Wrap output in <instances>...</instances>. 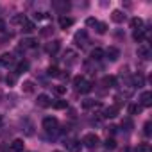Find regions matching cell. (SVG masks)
<instances>
[{
  "label": "cell",
  "instance_id": "obj_1",
  "mask_svg": "<svg viewBox=\"0 0 152 152\" xmlns=\"http://www.w3.org/2000/svg\"><path fill=\"white\" fill-rule=\"evenodd\" d=\"M73 86H75V90H77L79 93H90L91 91V83L90 81H86L84 77H75L73 79Z\"/></svg>",
  "mask_w": 152,
  "mask_h": 152
},
{
  "label": "cell",
  "instance_id": "obj_2",
  "mask_svg": "<svg viewBox=\"0 0 152 152\" xmlns=\"http://www.w3.org/2000/svg\"><path fill=\"white\" fill-rule=\"evenodd\" d=\"M99 143H100V138H99L95 132H88V134H84V138H83V145H86L88 148H95Z\"/></svg>",
  "mask_w": 152,
  "mask_h": 152
},
{
  "label": "cell",
  "instance_id": "obj_3",
  "mask_svg": "<svg viewBox=\"0 0 152 152\" xmlns=\"http://www.w3.org/2000/svg\"><path fill=\"white\" fill-rule=\"evenodd\" d=\"M57 127H59L57 118H54V116H47V118L43 120V129H45L47 132H56Z\"/></svg>",
  "mask_w": 152,
  "mask_h": 152
},
{
  "label": "cell",
  "instance_id": "obj_4",
  "mask_svg": "<svg viewBox=\"0 0 152 152\" xmlns=\"http://www.w3.org/2000/svg\"><path fill=\"white\" fill-rule=\"evenodd\" d=\"M63 61H64L68 66L75 64V63H77V52L72 50V48H66V50L63 52Z\"/></svg>",
  "mask_w": 152,
  "mask_h": 152
},
{
  "label": "cell",
  "instance_id": "obj_5",
  "mask_svg": "<svg viewBox=\"0 0 152 152\" xmlns=\"http://www.w3.org/2000/svg\"><path fill=\"white\" fill-rule=\"evenodd\" d=\"M138 57H141V59H150L152 57V50H150L148 43H140L138 45Z\"/></svg>",
  "mask_w": 152,
  "mask_h": 152
},
{
  "label": "cell",
  "instance_id": "obj_6",
  "mask_svg": "<svg viewBox=\"0 0 152 152\" xmlns=\"http://www.w3.org/2000/svg\"><path fill=\"white\" fill-rule=\"evenodd\" d=\"M73 41H75V45H77V47H84V45L88 43V32H86V31H79V32H75Z\"/></svg>",
  "mask_w": 152,
  "mask_h": 152
},
{
  "label": "cell",
  "instance_id": "obj_7",
  "mask_svg": "<svg viewBox=\"0 0 152 152\" xmlns=\"http://www.w3.org/2000/svg\"><path fill=\"white\" fill-rule=\"evenodd\" d=\"M64 145H66L68 152H81V148H83V143L79 140H66Z\"/></svg>",
  "mask_w": 152,
  "mask_h": 152
},
{
  "label": "cell",
  "instance_id": "obj_8",
  "mask_svg": "<svg viewBox=\"0 0 152 152\" xmlns=\"http://www.w3.org/2000/svg\"><path fill=\"white\" fill-rule=\"evenodd\" d=\"M36 104H38L39 107H50V106H52V99H50L48 95L41 93V95H38V99H36Z\"/></svg>",
  "mask_w": 152,
  "mask_h": 152
},
{
  "label": "cell",
  "instance_id": "obj_9",
  "mask_svg": "<svg viewBox=\"0 0 152 152\" xmlns=\"http://www.w3.org/2000/svg\"><path fill=\"white\" fill-rule=\"evenodd\" d=\"M140 106H141V107L152 106V93H150V91H143V93H141V97H140Z\"/></svg>",
  "mask_w": 152,
  "mask_h": 152
},
{
  "label": "cell",
  "instance_id": "obj_10",
  "mask_svg": "<svg viewBox=\"0 0 152 152\" xmlns=\"http://www.w3.org/2000/svg\"><path fill=\"white\" fill-rule=\"evenodd\" d=\"M23 148H25L23 140L16 138V140H13V141H11V150H13V152H23Z\"/></svg>",
  "mask_w": 152,
  "mask_h": 152
},
{
  "label": "cell",
  "instance_id": "obj_11",
  "mask_svg": "<svg viewBox=\"0 0 152 152\" xmlns=\"http://www.w3.org/2000/svg\"><path fill=\"white\" fill-rule=\"evenodd\" d=\"M59 47H61V41H59V39H54V41H50V43H47V47H45V50H47L48 54H56V52L59 50Z\"/></svg>",
  "mask_w": 152,
  "mask_h": 152
},
{
  "label": "cell",
  "instance_id": "obj_12",
  "mask_svg": "<svg viewBox=\"0 0 152 152\" xmlns=\"http://www.w3.org/2000/svg\"><path fill=\"white\" fill-rule=\"evenodd\" d=\"M106 56H107L109 61H116V59L120 57V50H118L116 47H109V48L106 50Z\"/></svg>",
  "mask_w": 152,
  "mask_h": 152
},
{
  "label": "cell",
  "instance_id": "obj_13",
  "mask_svg": "<svg viewBox=\"0 0 152 152\" xmlns=\"http://www.w3.org/2000/svg\"><path fill=\"white\" fill-rule=\"evenodd\" d=\"M116 115H118V106H109L102 111V116H106V118H115Z\"/></svg>",
  "mask_w": 152,
  "mask_h": 152
},
{
  "label": "cell",
  "instance_id": "obj_14",
  "mask_svg": "<svg viewBox=\"0 0 152 152\" xmlns=\"http://www.w3.org/2000/svg\"><path fill=\"white\" fill-rule=\"evenodd\" d=\"M102 86L104 88H115L116 86V77L115 75H106V77L102 79Z\"/></svg>",
  "mask_w": 152,
  "mask_h": 152
},
{
  "label": "cell",
  "instance_id": "obj_15",
  "mask_svg": "<svg viewBox=\"0 0 152 152\" xmlns=\"http://www.w3.org/2000/svg\"><path fill=\"white\" fill-rule=\"evenodd\" d=\"M52 7L56 11H59V13H66L70 9V4L68 2H57V0H56V2H52Z\"/></svg>",
  "mask_w": 152,
  "mask_h": 152
},
{
  "label": "cell",
  "instance_id": "obj_16",
  "mask_svg": "<svg viewBox=\"0 0 152 152\" xmlns=\"http://www.w3.org/2000/svg\"><path fill=\"white\" fill-rule=\"evenodd\" d=\"M111 20H113L115 23H122V22L125 20V13H124V11H120V9H116V11H113V13H111Z\"/></svg>",
  "mask_w": 152,
  "mask_h": 152
},
{
  "label": "cell",
  "instance_id": "obj_17",
  "mask_svg": "<svg viewBox=\"0 0 152 152\" xmlns=\"http://www.w3.org/2000/svg\"><path fill=\"white\" fill-rule=\"evenodd\" d=\"M72 25H73V18L64 16V15L59 18V27H61V29H68V27H72Z\"/></svg>",
  "mask_w": 152,
  "mask_h": 152
},
{
  "label": "cell",
  "instance_id": "obj_18",
  "mask_svg": "<svg viewBox=\"0 0 152 152\" xmlns=\"http://www.w3.org/2000/svg\"><path fill=\"white\" fill-rule=\"evenodd\" d=\"M0 64H4V66L15 64V56H13V54H4L2 57H0Z\"/></svg>",
  "mask_w": 152,
  "mask_h": 152
},
{
  "label": "cell",
  "instance_id": "obj_19",
  "mask_svg": "<svg viewBox=\"0 0 152 152\" xmlns=\"http://www.w3.org/2000/svg\"><path fill=\"white\" fill-rule=\"evenodd\" d=\"M102 57H104V50H102V48L97 47V48L91 50V61H100Z\"/></svg>",
  "mask_w": 152,
  "mask_h": 152
},
{
  "label": "cell",
  "instance_id": "obj_20",
  "mask_svg": "<svg viewBox=\"0 0 152 152\" xmlns=\"http://www.w3.org/2000/svg\"><path fill=\"white\" fill-rule=\"evenodd\" d=\"M143 83H145V79H143V75H141V73H136V75H132V86H138V88H141V86H143Z\"/></svg>",
  "mask_w": 152,
  "mask_h": 152
},
{
  "label": "cell",
  "instance_id": "obj_21",
  "mask_svg": "<svg viewBox=\"0 0 152 152\" xmlns=\"http://www.w3.org/2000/svg\"><path fill=\"white\" fill-rule=\"evenodd\" d=\"M131 27H132L134 31H141V29H143V20L138 18V16L132 18V20H131Z\"/></svg>",
  "mask_w": 152,
  "mask_h": 152
},
{
  "label": "cell",
  "instance_id": "obj_22",
  "mask_svg": "<svg viewBox=\"0 0 152 152\" xmlns=\"http://www.w3.org/2000/svg\"><path fill=\"white\" fill-rule=\"evenodd\" d=\"M99 106V102H95L93 99H86V100H83V109H95Z\"/></svg>",
  "mask_w": 152,
  "mask_h": 152
},
{
  "label": "cell",
  "instance_id": "obj_23",
  "mask_svg": "<svg viewBox=\"0 0 152 152\" xmlns=\"http://www.w3.org/2000/svg\"><path fill=\"white\" fill-rule=\"evenodd\" d=\"M36 39H32V38H25V39H22V47L23 48H34L36 47Z\"/></svg>",
  "mask_w": 152,
  "mask_h": 152
},
{
  "label": "cell",
  "instance_id": "obj_24",
  "mask_svg": "<svg viewBox=\"0 0 152 152\" xmlns=\"http://www.w3.org/2000/svg\"><path fill=\"white\" fill-rule=\"evenodd\" d=\"M22 90H23V93H34V83L32 81H25L23 83V86H22Z\"/></svg>",
  "mask_w": 152,
  "mask_h": 152
},
{
  "label": "cell",
  "instance_id": "obj_25",
  "mask_svg": "<svg viewBox=\"0 0 152 152\" xmlns=\"http://www.w3.org/2000/svg\"><path fill=\"white\" fill-rule=\"evenodd\" d=\"M27 70H29V63L27 61H20L16 64V73H25Z\"/></svg>",
  "mask_w": 152,
  "mask_h": 152
},
{
  "label": "cell",
  "instance_id": "obj_26",
  "mask_svg": "<svg viewBox=\"0 0 152 152\" xmlns=\"http://www.w3.org/2000/svg\"><path fill=\"white\" fill-rule=\"evenodd\" d=\"M127 111H129V115H140L141 113V106L140 104H129Z\"/></svg>",
  "mask_w": 152,
  "mask_h": 152
},
{
  "label": "cell",
  "instance_id": "obj_27",
  "mask_svg": "<svg viewBox=\"0 0 152 152\" xmlns=\"http://www.w3.org/2000/svg\"><path fill=\"white\" fill-rule=\"evenodd\" d=\"M22 29H23V32H32L36 27H34V23L32 22H29V20H25L23 23H22Z\"/></svg>",
  "mask_w": 152,
  "mask_h": 152
},
{
  "label": "cell",
  "instance_id": "obj_28",
  "mask_svg": "<svg viewBox=\"0 0 152 152\" xmlns=\"http://www.w3.org/2000/svg\"><path fill=\"white\" fill-rule=\"evenodd\" d=\"M132 38H134V41L141 43V41H143V38H145V29H141V31H134Z\"/></svg>",
  "mask_w": 152,
  "mask_h": 152
},
{
  "label": "cell",
  "instance_id": "obj_29",
  "mask_svg": "<svg viewBox=\"0 0 152 152\" xmlns=\"http://www.w3.org/2000/svg\"><path fill=\"white\" fill-rule=\"evenodd\" d=\"M52 106H54L56 109H66V107H68V102H66V100H61V99H59V100L52 102Z\"/></svg>",
  "mask_w": 152,
  "mask_h": 152
},
{
  "label": "cell",
  "instance_id": "obj_30",
  "mask_svg": "<svg viewBox=\"0 0 152 152\" xmlns=\"http://www.w3.org/2000/svg\"><path fill=\"white\" fill-rule=\"evenodd\" d=\"M97 32H99V34H106V32H107V23L99 22V23H97Z\"/></svg>",
  "mask_w": 152,
  "mask_h": 152
},
{
  "label": "cell",
  "instance_id": "obj_31",
  "mask_svg": "<svg viewBox=\"0 0 152 152\" xmlns=\"http://www.w3.org/2000/svg\"><path fill=\"white\" fill-rule=\"evenodd\" d=\"M104 145H106V148H107V150H115V148H116V141H115L113 138H107Z\"/></svg>",
  "mask_w": 152,
  "mask_h": 152
},
{
  "label": "cell",
  "instance_id": "obj_32",
  "mask_svg": "<svg viewBox=\"0 0 152 152\" xmlns=\"http://www.w3.org/2000/svg\"><path fill=\"white\" fill-rule=\"evenodd\" d=\"M136 152H152V148H150V145H148V143H141V145H138Z\"/></svg>",
  "mask_w": 152,
  "mask_h": 152
},
{
  "label": "cell",
  "instance_id": "obj_33",
  "mask_svg": "<svg viewBox=\"0 0 152 152\" xmlns=\"http://www.w3.org/2000/svg\"><path fill=\"white\" fill-rule=\"evenodd\" d=\"M48 75L57 77V75H59V68H57V66H48Z\"/></svg>",
  "mask_w": 152,
  "mask_h": 152
},
{
  "label": "cell",
  "instance_id": "obj_34",
  "mask_svg": "<svg viewBox=\"0 0 152 152\" xmlns=\"http://www.w3.org/2000/svg\"><path fill=\"white\" fill-rule=\"evenodd\" d=\"M45 18H48V15H47V13H43V11L34 13V20H45Z\"/></svg>",
  "mask_w": 152,
  "mask_h": 152
},
{
  "label": "cell",
  "instance_id": "obj_35",
  "mask_svg": "<svg viewBox=\"0 0 152 152\" xmlns=\"http://www.w3.org/2000/svg\"><path fill=\"white\" fill-rule=\"evenodd\" d=\"M54 91H56L57 95H64V93H66V86H56Z\"/></svg>",
  "mask_w": 152,
  "mask_h": 152
},
{
  "label": "cell",
  "instance_id": "obj_36",
  "mask_svg": "<svg viewBox=\"0 0 152 152\" xmlns=\"http://www.w3.org/2000/svg\"><path fill=\"white\" fill-rule=\"evenodd\" d=\"M97 23H99V20H95V18H88L86 20V25L88 27H97Z\"/></svg>",
  "mask_w": 152,
  "mask_h": 152
},
{
  "label": "cell",
  "instance_id": "obj_37",
  "mask_svg": "<svg viewBox=\"0 0 152 152\" xmlns=\"http://www.w3.org/2000/svg\"><path fill=\"white\" fill-rule=\"evenodd\" d=\"M52 34V27H43L41 29V36H50Z\"/></svg>",
  "mask_w": 152,
  "mask_h": 152
},
{
  "label": "cell",
  "instance_id": "obj_38",
  "mask_svg": "<svg viewBox=\"0 0 152 152\" xmlns=\"http://www.w3.org/2000/svg\"><path fill=\"white\" fill-rule=\"evenodd\" d=\"M143 132H145V136H150V132H152V131H150V122H147V124L143 125Z\"/></svg>",
  "mask_w": 152,
  "mask_h": 152
},
{
  "label": "cell",
  "instance_id": "obj_39",
  "mask_svg": "<svg viewBox=\"0 0 152 152\" xmlns=\"http://www.w3.org/2000/svg\"><path fill=\"white\" fill-rule=\"evenodd\" d=\"M7 84H15V81H16V75H7Z\"/></svg>",
  "mask_w": 152,
  "mask_h": 152
},
{
  "label": "cell",
  "instance_id": "obj_40",
  "mask_svg": "<svg viewBox=\"0 0 152 152\" xmlns=\"http://www.w3.org/2000/svg\"><path fill=\"white\" fill-rule=\"evenodd\" d=\"M122 127H129V129H131V127H132V122H131V120H124V122H122ZM129 129H127V131H129Z\"/></svg>",
  "mask_w": 152,
  "mask_h": 152
},
{
  "label": "cell",
  "instance_id": "obj_41",
  "mask_svg": "<svg viewBox=\"0 0 152 152\" xmlns=\"http://www.w3.org/2000/svg\"><path fill=\"white\" fill-rule=\"evenodd\" d=\"M57 77H61V79H70V73H68V72H66V73H59Z\"/></svg>",
  "mask_w": 152,
  "mask_h": 152
},
{
  "label": "cell",
  "instance_id": "obj_42",
  "mask_svg": "<svg viewBox=\"0 0 152 152\" xmlns=\"http://www.w3.org/2000/svg\"><path fill=\"white\" fill-rule=\"evenodd\" d=\"M4 31H6V22L0 20V32H4Z\"/></svg>",
  "mask_w": 152,
  "mask_h": 152
},
{
  "label": "cell",
  "instance_id": "obj_43",
  "mask_svg": "<svg viewBox=\"0 0 152 152\" xmlns=\"http://www.w3.org/2000/svg\"><path fill=\"white\" fill-rule=\"evenodd\" d=\"M54 152H61V150H54Z\"/></svg>",
  "mask_w": 152,
  "mask_h": 152
}]
</instances>
